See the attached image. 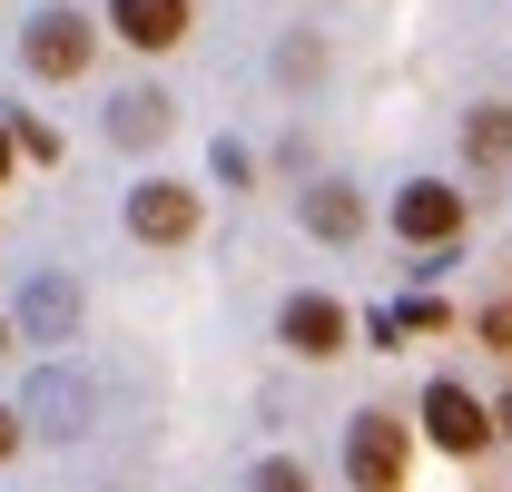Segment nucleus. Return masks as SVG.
Here are the masks:
<instances>
[{
    "label": "nucleus",
    "instance_id": "nucleus-1",
    "mask_svg": "<svg viewBox=\"0 0 512 492\" xmlns=\"http://www.w3.org/2000/svg\"><path fill=\"white\" fill-rule=\"evenodd\" d=\"M345 473H355V492H404V424L394 414H355L345 424Z\"/></svg>",
    "mask_w": 512,
    "mask_h": 492
},
{
    "label": "nucleus",
    "instance_id": "nucleus-2",
    "mask_svg": "<svg viewBox=\"0 0 512 492\" xmlns=\"http://www.w3.org/2000/svg\"><path fill=\"white\" fill-rule=\"evenodd\" d=\"M89 50H99V30H89L79 10H40V20L20 30V60L40 69V79H79V69H89Z\"/></svg>",
    "mask_w": 512,
    "mask_h": 492
},
{
    "label": "nucleus",
    "instance_id": "nucleus-3",
    "mask_svg": "<svg viewBox=\"0 0 512 492\" xmlns=\"http://www.w3.org/2000/svg\"><path fill=\"white\" fill-rule=\"evenodd\" d=\"M20 414H30V433H50V443H79V433H89V384L69 365H40L30 394H20Z\"/></svg>",
    "mask_w": 512,
    "mask_h": 492
},
{
    "label": "nucleus",
    "instance_id": "nucleus-4",
    "mask_svg": "<svg viewBox=\"0 0 512 492\" xmlns=\"http://www.w3.org/2000/svg\"><path fill=\"white\" fill-rule=\"evenodd\" d=\"M128 237H148V246H188V237H197V187H178V178L128 187Z\"/></svg>",
    "mask_w": 512,
    "mask_h": 492
},
{
    "label": "nucleus",
    "instance_id": "nucleus-5",
    "mask_svg": "<svg viewBox=\"0 0 512 492\" xmlns=\"http://www.w3.org/2000/svg\"><path fill=\"white\" fill-rule=\"evenodd\" d=\"M394 237L404 246H453L463 237V197H453L444 178H414L404 197H394Z\"/></svg>",
    "mask_w": 512,
    "mask_h": 492
},
{
    "label": "nucleus",
    "instance_id": "nucleus-6",
    "mask_svg": "<svg viewBox=\"0 0 512 492\" xmlns=\"http://www.w3.org/2000/svg\"><path fill=\"white\" fill-rule=\"evenodd\" d=\"M424 433H434V443H444V453H483V433H493V414H483V404H473V394H463V384H424Z\"/></svg>",
    "mask_w": 512,
    "mask_h": 492
},
{
    "label": "nucleus",
    "instance_id": "nucleus-7",
    "mask_svg": "<svg viewBox=\"0 0 512 492\" xmlns=\"http://www.w3.org/2000/svg\"><path fill=\"white\" fill-rule=\"evenodd\" d=\"M276 335H286L296 355H345V335H355V325H345V306H335V296H286Z\"/></svg>",
    "mask_w": 512,
    "mask_h": 492
},
{
    "label": "nucleus",
    "instance_id": "nucleus-8",
    "mask_svg": "<svg viewBox=\"0 0 512 492\" xmlns=\"http://www.w3.org/2000/svg\"><path fill=\"white\" fill-rule=\"evenodd\" d=\"M109 30L128 50H178L188 40V0H109Z\"/></svg>",
    "mask_w": 512,
    "mask_h": 492
},
{
    "label": "nucleus",
    "instance_id": "nucleus-9",
    "mask_svg": "<svg viewBox=\"0 0 512 492\" xmlns=\"http://www.w3.org/2000/svg\"><path fill=\"white\" fill-rule=\"evenodd\" d=\"M20 325H30V345H60L69 325H79V286L69 276H30L20 286Z\"/></svg>",
    "mask_w": 512,
    "mask_h": 492
},
{
    "label": "nucleus",
    "instance_id": "nucleus-10",
    "mask_svg": "<svg viewBox=\"0 0 512 492\" xmlns=\"http://www.w3.org/2000/svg\"><path fill=\"white\" fill-rule=\"evenodd\" d=\"M109 138L119 148H158L168 138V89H119L109 99Z\"/></svg>",
    "mask_w": 512,
    "mask_h": 492
},
{
    "label": "nucleus",
    "instance_id": "nucleus-11",
    "mask_svg": "<svg viewBox=\"0 0 512 492\" xmlns=\"http://www.w3.org/2000/svg\"><path fill=\"white\" fill-rule=\"evenodd\" d=\"M306 227H316V237H355V227H365V207H355V187H306Z\"/></svg>",
    "mask_w": 512,
    "mask_h": 492
},
{
    "label": "nucleus",
    "instance_id": "nucleus-12",
    "mask_svg": "<svg viewBox=\"0 0 512 492\" xmlns=\"http://www.w3.org/2000/svg\"><path fill=\"white\" fill-rule=\"evenodd\" d=\"M463 148H473V168H503V158H512V109H503V99L463 119Z\"/></svg>",
    "mask_w": 512,
    "mask_h": 492
},
{
    "label": "nucleus",
    "instance_id": "nucleus-13",
    "mask_svg": "<svg viewBox=\"0 0 512 492\" xmlns=\"http://www.w3.org/2000/svg\"><path fill=\"white\" fill-rule=\"evenodd\" d=\"M247 492H306V463L276 453V463H256V473H247Z\"/></svg>",
    "mask_w": 512,
    "mask_h": 492
},
{
    "label": "nucleus",
    "instance_id": "nucleus-14",
    "mask_svg": "<svg viewBox=\"0 0 512 492\" xmlns=\"http://www.w3.org/2000/svg\"><path fill=\"white\" fill-rule=\"evenodd\" d=\"M483 345H493V355H512V306H483Z\"/></svg>",
    "mask_w": 512,
    "mask_h": 492
},
{
    "label": "nucleus",
    "instance_id": "nucleus-15",
    "mask_svg": "<svg viewBox=\"0 0 512 492\" xmlns=\"http://www.w3.org/2000/svg\"><path fill=\"white\" fill-rule=\"evenodd\" d=\"M0 453H20V414L10 404H0Z\"/></svg>",
    "mask_w": 512,
    "mask_h": 492
},
{
    "label": "nucleus",
    "instance_id": "nucleus-16",
    "mask_svg": "<svg viewBox=\"0 0 512 492\" xmlns=\"http://www.w3.org/2000/svg\"><path fill=\"white\" fill-rule=\"evenodd\" d=\"M10 158H20V138H10V128H0V178H10Z\"/></svg>",
    "mask_w": 512,
    "mask_h": 492
},
{
    "label": "nucleus",
    "instance_id": "nucleus-17",
    "mask_svg": "<svg viewBox=\"0 0 512 492\" xmlns=\"http://www.w3.org/2000/svg\"><path fill=\"white\" fill-rule=\"evenodd\" d=\"M493 424H503V433H512V394H503V414H493Z\"/></svg>",
    "mask_w": 512,
    "mask_h": 492
}]
</instances>
